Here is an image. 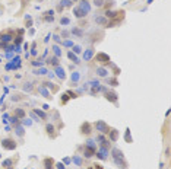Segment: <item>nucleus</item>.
Masks as SVG:
<instances>
[{
  "label": "nucleus",
  "mask_w": 171,
  "mask_h": 169,
  "mask_svg": "<svg viewBox=\"0 0 171 169\" xmlns=\"http://www.w3.org/2000/svg\"><path fill=\"white\" fill-rule=\"evenodd\" d=\"M16 134L19 137H23V128L22 127H16Z\"/></svg>",
  "instance_id": "obj_30"
},
{
  "label": "nucleus",
  "mask_w": 171,
  "mask_h": 169,
  "mask_svg": "<svg viewBox=\"0 0 171 169\" xmlns=\"http://www.w3.org/2000/svg\"><path fill=\"white\" fill-rule=\"evenodd\" d=\"M35 114H38V115H40L41 118H42V120H47V115H45L44 112H42V111H40V109H38V108H37V109H35Z\"/></svg>",
  "instance_id": "obj_27"
},
{
  "label": "nucleus",
  "mask_w": 171,
  "mask_h": 169,
  "mask_svg": "<svg viewBox=\"0 0 171 169\" xmlns=\"http://www.w3.org/2000/svg\"><path fill=\"white\" fill-rule=\"evenodd\" d=\"M63 45L64 47H73V42H72V41H64Z\"/></svg>",
  "instance_id": "obj_39"
},
{
  "label": "nucleus",
  "mask_w": 171,
  "mask_h": 169,
  "mask_svg": "<svg viewBox=\"0 0 171 169\" xmlns=\"http://www.w3.org/2000/svg\"><path fill=\"white\" fill-rule=\"evenodd\" d=\"M67 95H70V98H76V93L72 92V90H69V92H67Z\"/></svg>",
  "instance_id": "obj_44"
},
{
  "label": "nucleus",
  "mask_w": 171,
  "mask_h": 169,
  "mask_svg": "<svg viewBox=\"0 0 171 169\" xmlns=\"http://www.w3.org/2000/svg\"><path fill=\"white\" fill-rule=\"evenodd\" d=\"M111 154H113V159H114V162L120 166V168H127L126 162H124V156H123V152H121V150H119L117 147H114V149L111 150Z\"/></svg>",
  "instance_id": "obj_2"
},
{
  "label": "nucleus",
  "mask_w": 171,
  "mask_h": 169,
  "mask_svg": "<svg viewBox=\"0 0 171 169\" xmlns=\"http://www.w3.org/2000/svg\"><path fill=\"white\" fill-rule=\"evenodd\" d=\"M79 77H81V74H79V72H73V74H72V83H76V82L79 80Z\"/></svg>",
  "instance_id": "obj_21"
},
{
  "label": "nucleus",
  "mask_w": 171,
  "mask_h": 169,
  "mask_svg": "<svg viewBox=\"0 0 171 169\" xmlns=\"http://www.w3.org/2000/svg\"><path fill=\"white\" fill-rule=\"evenodd\" d=\"M86 144H88L89 147H92V149H95V143H94V140H88V141H86Z\"/></svg>",
  "instance_id": "obj_38"
},
{
  "label": "nucleus",
  "mask_w": 171,
  "mask_h": 169,
  "mask_svg": "<svg viewBox=\"0 0 171 169\" xmlns=\"http://www.w3.org/2000/svg\"><path fill=\"white\" fill-rule=\"evenodd\" d=\"M94 53H95V51H94L92 48H89V50H86V51L83 53V58H85V60H91V58L94 57Z\"/></svg>",
  "instance_id": "obj_12"
},
{
  "label": "nucleus",
  "mask_w": 171,
  "mask_h": 169,
  "mask_svg": "<svg viewBox=\"0 0 171 169\" xmlns=\"http://www.w3.org/2000/svg\"><path fill=\"white\" fill-rule=\"evenodd\" d=\"M104 93H105V98H107L108 101H111L113 103H117V93L111 92V90H107V92H104Z\"/></svg>",
  "instance_id": "obj_7"
},
{
  "label": "nucleus",
  "mask_w": 171,
  "mask_h": 169,
  "mask_svg": "<svg viewBox=\"0 0 171 169\" xmlns=\"http://www.w3.org/2000/svg\"><path fill=\"white\" fill-rule=\"evenodd\" d=\"M15 115L18 120H22V118H25V111L22 109V108H18V109L15 111Z\"/></svg>",
  "instance_id": "obj_14"
},
{
  "label": "nucleus",
  "mask_w": 171,
  "mask_h": 169,
  "mask_svg": "<svg viewBox=\"0 0 171 169\" xmlns=\"http://www.w3.org/2000/svg\"><path fill=\"white\" fill-rule=\"evenodd\" d=\"M94 153H95V149H92V147H86V150L83 152V156H85V158H92L94 156Z\"/></svg>",
  "instance_id": "obj_10"
},
{
  "label": "nucleus",
  "mask_w": 171,
  "mask_h": 169,
  "mask_svg": "<svg viewBox=\"0 0 171 169\" xmlns=\"http://www.w3.org/2000/svg\"><path fill=\"white\" fill-rule=\"evenodd\" d=\"M108 83L111 84V86H117V80H115V79H113V80L110 79V80H108Z\"/></svg>",
  "instance_id": "obj_40"
},
{
  "label": "nucleus",
  "mask_w": 171,
  "mask_h": 169,
  "mask_svg": "<svg viewBox=\"0 0 171 169\" xmlns=\"http://www.w3.org/2000/svg\"><path fill=\"white\" fill-rule=\"evenodd\" d=\"M34 73H35V74H47L48 72H47L45 67H41V69H38V70H34Z\"/></svg>",
  "instance_id": "obj_24"
},
{
  "label": "nucleus",
  "mask_w": 171,
  "mask_h": 169,
  "mask_svg": "<svg viewBox=\"0 0 171 169\" xmlns=\"http://www.w3.org/2000/svg\"><path fill=\"white\" fill-rule=\"evenodd\" d=\"M108 133H110V139H111V141H117V140H119V131H117V130L113 128L111 131H108Z\"/></svg>",
  "instance_id": "obj_11"
},
{
  "label": "nucleus",
  "mask_w": 171,
  "mask_h": 169,
  "mask_svg": "<svg viewBox=\"0 0 171 169\" xmlns=\"http://www.w3.org/2000/svg\"><path fill=\"white\" fill-rule=\"evenodd\" d=\"M95 23H98V25H104V26H107L108 21H107V18H105V16H97V18H95Z\"/></svg>",
  "instance_id": "obj_8"
},
{
  "label": "nucleus",
  "mask_w": 171,
  "mask_h": 169,
  "mask_svg": "<svg viewBox=\"0 0 171 169\" xmlns=\"http://www.w3.org/2000/svg\"><path fill=\"white\" fill-rule=\"evenodd\" d=\"M72 34H73V35H78V37H83V31L79 29V28H73V29H72Z\"/></svg>",
  "instance_id": "obj_22"
},
{
  "label": "nucleus",
  "mask_w": 171,
  "mask_h": 169,
  "mask_svg": "<svg viewBox=\"0 0 171 169\" xmlns=\"http://www.w3.org/2000/svg\"><path fill=\"white\" fill-rule=\"evenodd\" d=\"M44 165H45V169H51L53 159H44Z\"/></svg>",
  "instance_id": "obj_23"
},
{
  "label": "nucleus",
  "mask_w": 171,
  "mask_h": 169,
  "mask_svg": "<svg viewBox=\"0 0 171 169\" xmlns=\"http://www.w3.org/2000/svg\"><path fill=\"white\" fill-rule=\"evenodd\" d=\"M53 38H54V40H56L57 42H59V41H60V37H59V35H53Z\"/></svg>",
  "instance_id": "obj_47"
},
{
  "label": "nucleus",
  "mask_w": 171,
  "mask_h": 169,
  "mask_svg": "<svg viewBox=\"0 0 171 169\" xmlns=\"http://www.w3.org/2000/svg\"><path fill=\"white\" fill-rule=\"evenodd\" d=\"M73 162L76 163V165H81V163H82V159L79 158V156H75V158H73Z\"/></svg>",
  "instance_id": "obj_35"
},
{
  "label": "nucleus",
  "mask_w": 171,
  "mask_h": 169,
  "mask_svg": "<svg viewBox=\"0 0 171 169\" xmlns=\"http://www.w3.org/2000/svg\"><path fill=\"white\" fill-rule=\"evenodd\" d=\"M94 4L101 8V6H104V0H94Z\"/></svg>",
  "instance_id": "obj_31"
},
{
  "label": "nucleus",
  "mask_w": 171,
  "mask_h": 169,
  "mask_svg": "<svg viewBox=\"0 0 171 169\" xmlns=\"http://www.w3.org/2000/svg\"><path fill=\"white\" fill-rule=\"evenodd\" d=\"M16 121H18V118H16V117H13V118H10V122H13V124H15V122Z\"/></svg>",
  "instance_id": "obj_45"
},
{
  "label": "nucleus",
  "mask_w": 171,
  "mask_h": 169,
  "mask_svg": "<svg viewBox=\"0 0 171 169\" xmlns=\"http://www.w3.org/2000/svg\"><path fill=\"white\" fill-rule=\"evenodd\" d=\"M2 146H3L4 149H8V150H15V149H16L15 140H12V139H4V140H2Z\"/></svg>",
  "instance_id": "obj_3"
},
{
  "label": "nucleus",
  "mask_w": 171,
  "mask_h": 169,
  "mask_svg": "<svg viewBox=\"0 0 171 169\" xmlns=\"http://www.w3.org/2000/svg\"><path fill=\"white\" fill-rule=\"evenodd\" d=\"M62 6H67V8H69V6H72V2L70 0H62Z\"/></svg>",
  "instance_id": "obj_32"
},
{
  "label": "nucleus",
  "mask_w": 171,
  "mask_h": 169,
  "mask_svg": "<svg viewBox=\"0 0 171 169\" xmlns=\"http://www.w3.org/2000/svg\"><path fill=\"white\" fill-rule=\"evenodd\" d=\"M82 2H88V0H82Z\"/></svg>",
  "instance_id": "obj_50"
},
{
  "label": "nucleus",
  "mask_w": 171,
  "mask_h": 169,
  "mask_svg": "<svg viewBox=\"0 0 171 169\" xmlns=\"http://www.w3.org/2000/svg\"><path fill=\"white\" fill-rule=\"evenodd\" d=\"M12 38H13V37H12V34H3V35H0V40H3L4 41V42H9V41H12Z\"/></svg>",
  "instance_id": "obj_19"
},
{
  "label": "nucleus",
  "mask_w": 171,
  "mask_h": 169,
  "mask_svg": "<svg viewBox=\"0 0 171 169\" xmlns=\"http://www.w3.org/2000/svg\"><path fill=\"white\" fill-rule=\"evenodd\" d=\"M15 42H16V45H19L21 42H22V37H18V38H16V41H15Z\"/></svg>",
  "instance_id": "obj_43"
},
{
  "label": "nucleus",
  "mask_w": 171,
  "mask_h": 169,
  "mask_svg": "<svg viewBox=\"0 0 171 169\" xmlns=\"http://www.w3.org/2000/svg\"><path fill=\"white\" fill-rule=\"evenodd\" d=\"M10 165H12V162L9 160V159H8V160H4V162H3V166H4V168H6V166H10Z\"/></svg>",
  "instance_id": "obj_42"
},
{
  "label": "nucleus",
  "mask_w": 171,
  "mask_h": 169,
  "mask_svg": "<svg viewBox=\"0 0 171 169\" xmlns=\"http://www.w3.org/2000/svg\"><path fill=\"white\" fill-rule=\"evenodd\" d=\"M95 169H102V168H101L100 165H95Z\"/></svg>",
  "instance_id": "obj_48"
},
{
  "label": "nucleus",
  "mask_w": 171,
  "mask_h": 169,
  "mask_svg": "<svg viewBox=\"0 0 171 169\" xmlns=\"http://www.w3.org/2000/svg\"><path fill=\"white\" fill-rule=\"evenodd\" d=\"M81 51H82L81 45H73V51H72V53H75V54H79Z\"/></svg>",
  "instance_id": "obj_29"
},
{
  "label": "nucleus",
  "mask_w": 171,
  "mask_h": 169,
  "mask_svg": "<svg viewBox=\"0 0 171 169\" xmlns=\"http://www.w3.org/2000/svg\"><path fill=\"white\" fill-rule=\"evenodd\" d=\"M32 66H42V61L37 60V61H32Z\"/></svg>",
  "instance_id": "obj_41"
},
{
  "label": "nucleus",
  "mask_w": 171,
  "mask_h": 169,
  "mask_svg": "<svg viewBox=\"0 0 171 169\" xmlns=\"http://www.w3.org/2000/svg\"><path fill=\"white\" fill-rule=\"evenodd\" d=\"M70 2H72V3H73V2H78V0H70Z\"/></svg>",
  "instance_id": "obj_49"
},
{
  "label": "nucleus",
  "mask_w": 171,
  "mask_h": 169,
  "mask_svg": "<svg viewBox=\"0 0 171 169\" xmlns=\"http://www.w3.org/2000/svg\"><path fill=\"white\" fill-rule=\"evenodd\" d=\"M53 51H54L56 57H60V55H62V51H60V47H59V45H53Z\"/></svg>",
  "instance_id": "obj_25"
},
{
  "label": "nucleus",
  "mask_w": 171,
  "mask_h": 169,
  "mask_svg": "<svg viewBox=\"0 0 171 169\" xmlns=\"http://www.w3.org/2000/svg\"><path fill=\"white\" fill-rule=\"evenodd\" d=\"M107 154H108V149H105V147H101L100 150L97 152L98 159H101V160H105V159H107Z\"/></svg>",
  "instance_id": "obj_6"
},
{
  "label": "nucleus",
  "mask_w": 171,
  "mask_h": 169,
  "mask_svg": "<svg viewBox=\"0 0 171 169\" xmlns=\"http://www.w3.org/2000/svg\"><path fill=\"white\" fill-rule=\"evenodd\" d=\"M126 141L127 143H132V139H130V131H129V130H126Z\"/></svg>",
  "instance_id": "obj_34"
},
{
  "label": "nucleus",
  "mask_w": 171,
  "mask_h": 169,
  "mask_svg": "<svg viewBox=\"0 0 171 169\" xmlns=\"http://www.w3.org/2000/svg\"><path fill=\"white\" fill-rule=\"evenodd\" d=\"M57 73V76L60 77V79H66V73H64V70H63V67H60V66H57L56 67V70H54Z\"/></svg>",
  "instance_id": "obj_9"
},
{
  "label": "nucleus",
  "mask_w": 171,
  "mask_h": 169,
  "mask_svg": "<svg viewBox=\"0 0 171 169\" xmlns=\"http://www.w3.org/2000/svg\"><path fill=\"white\" fill-rule=\"evenodd\" d=\"M67 57H69V58H70L73 63H76V64H78V63H81V61H79V58L76 57V55H75V53H72V51H70V53H67Z\"/></svg>",
  "instance_id": "obj_20"
},
{
  "label": "nucleus",
  "mask_w": 171,
  "mask_h": 169,
  "mask_svg": "<svg viewBox=\"0 0 171 169\" xmlns=\"http://www.w3.org/2000/svg\"><path fill=\"white\" fill-rule=\"evenodd\" d=\"M60 23H62V25H69V23H70V19L69 18H62L60 19Z\"/></svg>",
  "instance_id": "obj_28"
},
{
  "label": "nucleus",
  "mask_w": 171,
  "mask_h": 169,
  "mask_svg": "<svg viewBox=\"0 0 171 169\" xmlns=\"http://www.w3.org/2000/svg\"><path fill=\"white\" fill-rule=\"evenodd\" d=\"M67 101H69V95H67V93H64V95H62V102H63V103H66Z\"/></svg>",
  "instance_id": "obj_36"
},
{
  "label": "nucleus",
  "mask_w": 171,
  "mask_h": 169,
  "mask_svg": "<svg viewBox=\"0 0 171 169\" xmlns=\"http://www.w3.org/2000/svg\"><path fill=\"white\" fill-rule=\"evenodd\" d=\"M57 168L59 169H64V166H63V163H57Z\"/></svg>",
  "instance_id": "obj_46"
},
{
  "label": "nucleus",
  "mask_w": 171,
  "mask_h": 169,
  "mask_svg": "<svg viewBox=\"0 0 171 169\" xmlns=\"http://www.w3.org/2000/svg\"><path fill=\"white\" fill-rule=\"evenodd\" d=\"M45 130H47V133H48L50 137L54 136V125H53V124H47V125H45Z\"/></svg>",
  "instance_id": "obj_17"
},
{
  "label": "nucleus",
  "mask_w": 171,
  "mask_h": 169,
  "mask_svg": "<svg viewBox=\"0 0 171 169\" xmlns=\"http://www.w3.org/2000/svg\"><path fill=\"white\" fill-rule=\"evenodd\" d=\"M95 60H97L98 63H101V64H107V63H110V57H108L107 54H104V53H100V54L95 57Z\"/></svg>",
  "instance_id": "obj_5"
},
{
  "label": "nucleus",
  "mask_w": 171,
  "mask_h": 169,
  "mask_svg": "<svg viewBox=\"0 0 171 169\" xmlns=\"http://www.w3.org/2000/svg\"><path fill=\"white\" fill-rule=\"evenodd\" d=\"M47 63H48V64H53L54 67H57L59 66V58H57V57H50V58L47 60Z\"/></svg>",
  "instance_id": "obj_18"
},
{
  "label": "nucleus",
  "mask_w": 171,
  "mask_h": 169,
  "mask_svg": "<svg viewBox=\"0 0 171 169\" xmlns=\"http://www.w3.org/2000/svg\"><path fill=\"white\" fill-rule=\"evenodd\" d=\"M54 12L53 10H48V12H45V16H44V19L47 21V22H51V21H54Z\"/></svg>",
  "instance_id": "obj_15"
},
{
  "label": "nucleus",
  "mask_w": 171,
  "mask_h": 169,
  "mask_svg": "<svg viewBox=\"0 0 171 169\" xmlns=\"http://www.w3.org/2000/svg\"><path fill=\"white\" fill-rule=\"evenodd\" d=\"M40 92L44 95V98H51V96H50V93H48V90H47L44 86H42V88H40Z\"/></svg>",
  "instance_id": "obj_26"
},
{
  "label": "nucleus",
  "mask_w": 171,
  "mask_h": 169,
  "mask_svg": "<svg viewBox=\"0 0 171 169\" xmlns=\"http://www.w3.org/2000/svg\"><path fill=\"white\" fill-rule=\"evenodd\" d=\"M31 54L37 55V44H32V50H31Z\"/></svg>",
  "instance_id": "obj_37"
},
{
  "label": "nucleus",
  "mask_w": 171,
  "mask_h": 169,
  "mask_svg": "<svg viewBox=\"0 0 171 169\" xmlns=\"http://www.w3.org/2000/svg\"><path fill=\"white\" fill-rule=\"evenodd\" d=\"M23 89H25L26 92H28V90H32V83H25V86H23Z\"/></svg>",
  "instance_id": "obj_33"
},
{
  "label": "nucleus",
  "mask_w": 171,
  "mask_h": 169,
  "mask_svg": "<svg viewBox=\"0 0 171 169\" xmlns=\"http://www.w3.org/2000/svg\"><path fill=\"white\" fill-rule=\"evenodd\" d=\"M97 74L100 77H107L108 72H107V69H104V67H98L97 69Z\"/></svg>",
  "instance_id": "obj_13"
},
{
  "label": "nucleus",
  "mask_w": 171,
  "mask_h": 169,
  "mask_svg": "<svg viewBox=\"0 0 171 169\" xmlns=\"http://www.w3.org/2000/svg\"><path fill=\"white\" fill-rule=\"evenodd\" d=\"M91 10V6H89V3L88 2H82L79 6H76V8L73 9V13H75V16L76 18H85L86 15H88V12Z\"/></svg>",
  "instance_id": "obj_1"
},
{
  "label": "nucleus",
  "mask_w": 171,
  "mask_h": 169,
  "mask_svg": "<svg viewBox=\"0 0 171 169\" xmlns=\"http://www.w3.org/2000/svg\"><path fill=\"white\" fill-rule=\"evenodd\" d=\"M95 127H97V130H98V131H101L102 134H105V133H108V131H110L108 125L105 124L104 121H97V122H95Z\"/></svg>",
  "instance_id": "obj_4"
},
{
  "label": "nucleus",
  "mask_w": 171,
  "mask_h": 169,
  "mask_svg": "<svg viewBox=\"0 0 171 169\" xmlns=\"http://www.w3.org/2000/svg\"><path fill=\"white\" fill-rule=\"evenodd\" d=\"M81 130H82V133H83V134H89V133H91V124L85 122V124L81 127Z\"/></svg>",
  "instance_id": "obj_16"
}]
</instances>
